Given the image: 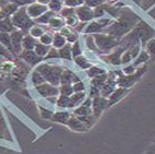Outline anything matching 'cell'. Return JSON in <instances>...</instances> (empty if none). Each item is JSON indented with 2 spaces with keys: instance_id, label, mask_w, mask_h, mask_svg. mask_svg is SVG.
I'll list each match as a JSON object with an SVG mask.
<instances>
[{
  "instance_id": "cell-16",
  "label": "cell",
  "mask_w": 155,
  "mask_h": 154,
  "mask_svg": "<svg viewBox=\"0 0 155 154\" xmlns=\"http://www.w3.org/2000/svg\"><path fill=\"white\" fill-rule=\"evenodd\" d=\"M67 126L69 127L72 131H78V132H84L86 130H89L85 127V125L81 121V119L79 117H77L75 115L70 116L69 120L67 122Z\"/></svg>"
},
{
  "instance_id": "cell-57",
  "label": "cell",
  "mask_w": 155,
  "mask_h": 154,
  "mask_svg": "<svg viewBox=\"0 0 155 154\" xmlns=\"http://www.w3.org/2000/svg\"><path fill=\"white\" fill-rule=\"evenodd\" d=\"M147 152H151V153H155V140L153 141V143L151 144V146L147 148Z\"/></svg>"
},
{
  "instance_id": "cell-54",
  "label": "cell",
  "mask_w": 155,
  "mask_h": 154,
  "mask_svg": "<svg viewBox=\"0 0 155 154\" xmlns=\"http://www.w3.org/2000/svg\"><path fill=\"white\" fill-rule=\"evenodd\" d=\"M66 38H67V42H68V43H70V44H73L74 42L78 41L79 36H78L77 33H74V32H73V33H71L69 36H67Z\"/></svg>"
},
{
  "instance_id": "cell-35",
  "label": "cell",
  "mask_w": 155,
  "mask_h": 154,
  "mask_svg": "<svg viewBox=\"0 0 155 154\" xmlns=\"http://www.w3.org/2000/svg\"><path fill=\"white\" fill-rule=\"evenodd\" d=\"M57 106L60 108H70V96H64V95H59L57 97Z\"/></svg>"
},
{
  "instance_id": "cell-52",
  "label": "cell",
  "mask_w": 155,
  "mask_h": 154,
  "mask_svg": "<svg viewBox=\"0 0 155 154\" xmlns=\"http://www.w3.org/2000/svg\"><path fill=\"white\" fill-rule=\"evenodd\" d=\"M39 109H41V113H42V117L44 119H51V117H53L54 113L53 112H50V110H47L45 109V108H42L39 107Z\"/></svg>"
},
{
  "instance_id": "cell-6",
  "label": "cell",
  "mask_w": 155,
  "mask_h": 154,
  "mask_svg": "<svg viewBox=\"0 0 155 154\" xmlns=\"http://www.w3.org/2000/svg\"><path fill=\"white\" fill-rule=\"evenodd\" d=\"M126 50H127V47L119 44L113 52H110L107 55H103L102 58L103 60L107 63H110L114 66H120L121 65V56Z\"/></svg>"
},
{
  "instance_id": "cell-33",
  "label": "cell",
  "mask_w": 155,
  "mask_h": 154,
  "mask_svg": "<svg viewBox=\"0 0 155 154\" xmlns=\"http://www.w3.org/2000/svg\"><path fill=\"white\" fill-rule=\"evenodd\" d=\"M74 60V62L77 63V66H79L81 69H89L92 67V63L89 61V59L86 57H84L83 55H81V56H78L77 58H74L73 59Z\"/></svg>"
},
{
  "instance_id": "cell-25",
  "label": "cell",
  "mask_w": 155,
  "mask_h": 154,
  "mask_svg": "<svg viewBox=\"0 0 155 154\" xmlns=\"http://www.w3.org/2000/svg\"><path fill=\"white\" fill-rule=\"evenodd\" d=\"M48 25H49L50 28H54V30H61L66 25V20L64 18L55 15V17H53L50 19Z\"/></svg>"
},
{
  "instance_id": "cell-47",
  "label": "cell",
  "mask_w": 155,
  "mask_h": 154,
  "mask_svg": "<svg viewBox=\"0 0 155 154\" xmlns=\"http://www.w3.org/2000/svg\"><path fill=\"white\" fill-rule=\"evenodd\" d=\"M106 0H84V5L91 7V8H96L105 3Z\"/></svg>"
},
{
  "instance_id": "cell-15",
  "label": "cell",
  "mask_w": 155,
  "mask_h": 154,
  "mask_svg": "<svg viewBox=\"0 0 155 154\" xmlns=\"http://www.w3.org/2000/svg\"><path fill=\"white\" fill-rule=\"evenodd\" d=\"M93 114V109H92V99L87 97L85 99L82 104L80 106L74 108L73 110V115L78 116V117H83V116H89Z\"/></svg>"
},
{
  "instance_id": "cell-62",
  "label": "cell",
  "mask_w": 155,
  "mask_h": 154,
  "mask_svg": "<svg viewBox=\"0 0 155 154\" xmlns=\"http://www.w3.org/2000/svg\"><path fill=\"white\" fill-rule=\"evenodd\" d=\"M60 1H62V2H64V1H66V0H60Z\"/></svg>"
},
{
  "instance_id": "cell-59",
  "label": "cell",
  "mask_w": 155,
  "mask_h": 154,
  "mask_svg": "<svg viewBox=\"0 0 155 154\" xmlns=\"http://www.w3.org/2000/svg\"><path fill=\"white\" fill-rule=\"evenodd\" d=\"M7 3H8V1H7V0H0V11H1V9L6 6Z\"/></svg>"
},
{
  "instance_id": "cell-21",
  "label": "cell",
  "mask_w": 155,
  "mask_h": 154,
  "mask_svg": "<svg viewBox=\"0 0 155 154\" xmlns=\"http://www.w3.org/2000/svg\"><path fill=\"white\" fill-rule=\"evenodd\" d=\"M14 30H15V28L12 23L11 17L0 20V33H11Z\"/></svg>"
},
{
  "instance_id": "cell-55",
  "label": "cell",
  "mask_w": 155,
  "mask_h": 154,
  "mask_svg": "<svg viewBox=\"0 0 155 154\" xmlns=\"http://www.w3.org/2000/svg\"><path fill=\"white\" fill-rule=\"evenodd\" d=\"M71 33H73V31H72L71 28H70V26H68V25H67V26H64V28L60 30V34H62L64 37L69 36Z\"/></svg>"
},
{
  "instance_id": "cell-45",
  "label": "cell",
  "mask_w": 155,
  "mask_h": 154,
  "mask_svg": "<svg viewBox=\"0 0 155 154\" xmlns=\"http://www.w3.org/2000/svg\"><path fill=\"white\" fill-rule=\"evenodd\" d=\"M0 56L3 58H6L7 60H13V55H12L11 52H9L1 43H0Z\"/></svg>"
},
{
  "instance_id": "cell-44",
  "label": "cell",
  "mask_w": 155,
  "mask_h": 154,
  "mask_svg": "<svg viewBox=\"0 0 155 154\" xmlns=\"http://www.w3.org/2000/svg\"><path fill=\"white\" fill-rule=\"evenodd\" d=\"M8 2L17 5L18 7H28L32 3L36 2V0H7Z\"/></svg>"
},
{
  "instance_id": "cell-53",
  "label": "cell",
  "mask_w": 155,
  "mask_h": 154,
  "mask_svg": "<svg viewBox=\"0 0 155 154\" xmlns=\"http://www.w3.org/2000/svg\"><path fill=\"white\" fill-rule=\"evenodd\" d=\"M97 96H101L100 89L95 88V86H91V89H90V97H91V99H94V97H97Z\"/></svg>"
},
{
  "instance_id": "cell-7",
  "label": "cell",
  "mask_w": 155,
  "mask_h": 154,
  "mask_svg": "<svg viewBox=\"0 0 155 154\" xmlns=\"http://www.w3.org/2000/svg\"><path fill=\"white\" fill-rule=\"evenodd\" d=\"M10 35H11V44H12V49H13V55L18 57L23 50L22 42L25 34L21 30L15 28L13 32L10 33Z\"/></svg>"
},
{
  "instance_id": "cell-1",
  "label": "cell",
  "mask_w": 155,
  "mask_h": 154,
  "mask_svg": "<svg viewBox=\"0 0 155 154\" xmlns=\"http://www.w3.org/2000/svg\"><path fill=\"white\" fill-rule=\"evenodd\" d=\"M141 20L140 18L132 10L125 7L121 9L120 14L117 21L111 23L105 31L104 33L108 34V35L113 36L116 39L120 41L121 38H124L131 30H132Z\"/></svg>"
},
{
  "instance_id": "cell-9",
  "label": "cell",
  "mask_w": 155,
  "mask_h": 154,
  "mask_svg": "<svg viewBox=\"0 0 155 154\" xmlns=\"http://www.w3.org/2000/svg\"><path fill=\"white\" fill-rule=\"evenodd\" d=\"M75 15L78 17L80 22H85V23L91 22L95 18L93 8L86 6V5H83V6L75 8Z\"/></svg>"
},
{
  "instance_id": "cell-40",
  "label": "cell",
  "mask_w": 155,
  "mask_h": 154,
  "mask_svg": "<svg viewBox=\"0 0 155 154\" xmlns=\"http://www.w3.org/2000/svg\"><path fill=\"white\" fill-rule=\"evenodd\" d=\"M60 15H61V18H64V20L70 17H73V15H75V9L70 8V7H64V8L61 9Z\"/></svg>"
},
{
  "instance_id": "cell-39",
  "label": "cell",
  "mask_w": 155,
  "mask_h": 154,
  "mask_svg": "<svg viewBox=\"0 0 155 154\" xmlns=\"http://www.w3.org/2000/svg\"><path fill=\"white\" fill-rule=\"evenodd\" d=\"M73 93H74V91H73V88H72L71 84H64V85H60V88H59V94L60 95L71 96Z\"/></svg>"
},
{
  "instance_id": "cell-36",
  "label": "cell",
  "mask_w": 155,
  "mask_h": 154,
  "mask_svg": "<svg viewBox=\"0 0 155 154\" xmlns=\"http://www.w3.org/2000/svg\"><path fill=\"white\" fill-rule=\"evenodd\" d=\"M62 8H64V2L60 1V0H51L49 5H48V9L51 10L53 12H55V13L60 12Z\"/></svg>"
},
{
  "instance_id": "cell-43",
  "label": "cell",
  "mask_w": 155,
  "mask_h": 154,
  "mask_svg": "<svg viewBox=\"0 0 155 154\" xmlns=\"http://www.w3.org/2000/svg\"><path fill=\"white\" fill-rule=\"evenodd\" d=\"M64 7H70V8H78L84 5V0H66L64 2Z\"/></svg>"
},
{
  "instance_id": "cell-34",
  "label": "cell",
  "mask_w": 155,
  "mask_h": 154,
  "mask_svg": "<svg viewBox=\"0 0 155 154\" xmlns=\"http://www.w3.org/2000/svg\"><path fill=\"white\" fill-rule=\"evenodd\" d=\"M103 73H106V70L101 68V67L92 66L91 68L86 69V74H87V77L91 78V79L97 77V75H101V74H103Z\"/></svg>"
},
{
  "instance_id": "cell-58",
  "label": "cell",
  "mask_w": 155,
  "mask_h": 154,
  "mask_svg": "<svg viewBox=\"0 0 155 154\" xmlns=\"http://www.w3.org/2000/svg\"><path fill=\"white\" fill-rule=\"evenodd\" d=\"M50 1H51V0H36V2L41 3V5H44V6H48Z\"/></svg>"
},
{
  "instance_id": "cell-20",
  "label": "cell",
  "mask_w": 155,
  "mask_h": 154,
  "mask_svg": "<svg viewBox=\"0 0 155 154\" xmlns=\"http://www.w3.org/2000/svg\"><path fill=\"white\" fill-rule=\"evenodd\" d=\"M71 114L69 112H66V110H62V112H56L54 113L53 117H51V120L55 121V122H59L61 125H66L69 120Z\"/></svg>"
},
{
  "instance_id": "cell-32",
  "label": "cell",
  "mask_w": 155,
  "mask_h": 154,
  "mask_svg": "<svg viewBox=\"0 0 155 154\" xmlns=\"http://www.w3.org/2000/svg\"><path fill=\"white\" fill-rule=\"evenodd\" d=\"M45 33H46V32H45V28H43V26H41V25H37L36 23L30 28V31H28V34L32 35L34 38H36V39L39 38V37L43 36V34H45Z\"/></svg>"
},
{
  "instance_id": "cell-27",
  "label": "cell",
  "mask_w": 155,
  "mask_h": 154,
  "mask_svg": "<svg viewBox=\"0 0 155 154\" xmlns=\"http://www.w3.org/2000/svg\"><path fill=\"white\" fill-rule=\"evenodd\" d=\"M107 79H108V73H103V74H101V75H97V77L91 79V85L95 86V88H97V89H101L105 84Z\"/></svg>"
},
{
  "instance_id": "cell-12",
  "label": "cell",
  "mask_w": 155,
  "mask_h": 154,
  "mask_svg": "<svg viewBox=\"0 0 155 154\" xmlns=\"http://www.w3.org/2000/svg\"><path fill=\"white\" fill-rule=\"evenodd\" d=\"M116 86H117V77L114 73H113V77H111L110 74H108L107 81H106L105 84L100 89L101 96L108 99V97L110 96V94L116 90Z\"/></svg>"
},
{
  "instance_id": "cell-18",
  "label": "cell",
  "mask_w": 155,
  "mask_h": 154,
  "mask_svg": "<svg viewBox=\"0 0 155 154\" xmlns=\"http://www.w3.org/2000/svg\"><path fill=\"white\" fill-rule=\"evenodd\" d=\"M105 28L97 20H93L91 22H89L86 24V28H84V34H100V33H104Z\"/></svg>"
},
{
  "instance_id": "cell-19",
  "label": "cell",
  "mask_w": 155,
  "mask_h": 154,
  "mask_svg": "<svg viewBox=\"0 0 155 154\" xmlns=\"http://www.w3.org/2000/svg\"><path fill=\"white\" fill-rule=\"evenodd\" d=\"M86 94L85 92H78V93H73L70 96V108H75L78 106H80L82 103L85 101Z\"/></svg>"
},
{
  "instance_id": "cell-48",
  "label": "cell",
  "mask_w": 155,
  "mask_h": 154,
  "mask_svg": "<svg viewBox=\"0 0 155 154\" xmlns=\"http://www.w3.org/2000/svg\"><path fill=\"white\" fill-rule=\"evenodd\" d=\"M79 19H78L77 15H73V17H70L68 19H66V24L70 28H75L78 24H79Z\"/></svg>"
},
{
  "instance_id": "cell-11",
  "label": "cell",
  "mask_w": 155,
  "mask_h": 154,
  "mask_svg": "<svg viewBox=\"0 0 155 154\" xmlns=\"http://www.w3.org/2000/svg\"><path fill=\"white\" fill-rule=\"evenodd\" d=\"M18 57H19L21 60H23L24 62H26L28 65H30V66H32V67L37 66V65H39V63L44 60V59H43L42 57H39L34 50H24L23 49L22 52H21Z\"/></svg>"
},
{
  "instance_id": "cell-31",
  "label": "cell",
  "mask_w": 155,
  "mask_h": 154,
  "mask_svg": "<svg viewBox=\"0 0 155 154\" xmlns=\"http://www.w3.org/2000/svg\"><path fill=\"white\" fill-rule=\"evenodd\" d=\"M49 49H50V46H47V45H44V44H42V43L37 42V44H36L35 48H34V52H35L39 57H42L43 59H44V58L46 57V55L48 54V52H49Z\"/></svg>"
},
{
  "instance_id": "cell-14",
  "label": "cell",
  "mask_w": 155,
  "mask_h": 154,
  "mask_svg": "<svg viewBox=\"0 0 155 154\" xmlns=\"http://www.w3.org/2000/svg\"><path fill=\"white\" fill-rule=\"evenodd\" d=\"M48 10H49L48 6H44V5H41L38 2H34L26 7V11H28V17L33 20H36L37 18L41 17V15H43Z\"/></svg>"
},
{
  "instance_id": "cell-29",
  "label": "cell",
  "mask_w": 155,
  "mask_h": 154,
  "mask_svg": "<svg viewBox=\"0 0 155 154\" xmlns=\"http://www.w3.org/2000/svg\"><path fill=\"white\" fill-rule=\"evenodd\" d=\"M85 45H86V48L89 50H91L93 52H96V54H101L98 47L95 44L94 37L91 34H85Z\"/></svg>"
},
{
  "instance_id": "cell-24",
  "label": "cell",
  "mask_w": 155,
  "mask_h": 154,
  "mask_svg": "<svg viewBox=\"0 0 155 154\" xmlns=\"http://www.w3.org/2000/svg\"><path fill=\"white\" fill-rule=\"evenodd\" d=\"M58 52H59V57L61 59H64V60H68V61L73 60L72 52H71V44L70 43H67L64 47H61L60 49H58Z\"/></svg>"
},
{
  "instance_id": "cell-23",
  "label": "cell",
  "mask_w": 155,
  "mask_h": 154,
  "mask_svg": "<svg viewBox=\"0 0 155 154\" xmlns=\"http://www.w3.org/2000/svg\"><path fill=\"white\" fill-rule=\"evenodd\" d=\"M149 60H150V55L147 54V50H141L140 54L138 55V57L133 60L132 63L136 68H139V67L143 66V65H147Z\"/></svg>"
},
{
  "instance_id": "cell-50",
  "label": "cell",
  "mask_w": 155,
  "mask_h": 154,
  "mask_svg": "<svg viewBox=\"0 0 155 154\" xmlns=\"http://www.w3.org/2000/svg\"><path fill=\"white\" fill-rule=\"evenodd\" d=\"M137 69L138 68H136V67L133 66V63H129V65H126L124 70H122V72L125 74H133L137 71Z\"/></svg>"
},
{
  "instance_id": "cell-17",
  "label": "cell",
  "mask_w": 155,
  "mask_h": 154,
  "mask_svg": "<svg viewBox=\"0 0 155 154\" xmlns=\"http://www.w3.org/2000/svg\"><path fill=\"white\" fill-rule=\"evenodd\" d=\"M79 81L81 80L77 74L73 73L69 69H64L60 77V85H64V84H71L72 85L73 83L79 82Z\"/></svg>"
},
{
  "instance_id": "cell-63",
  "label": "cell",
  "mask_w": 155,
  "mask_h": 154,
  "mask_svg": "<svg viewBox=\"0 0 155 154\" xmlns=\"http://www.w3.org/2000/svg\"><path fill=\"white\" fill-rule=\"evenodd\" d=\"M0 116H1V112H0Z\"/></svg>"
},
{
  "instance_id": "cell-2",
  "label": "cell",
  "mask_w": 155,
  "mask_h": 154,
  "mask_svg": "<svg viewBox=\"0 0 155 154\" xmlns=\"http://www.w3.org/2000/svg\"><path fill=\"white\" fill-rule=\"evenodd\" d=\"M39 73L42 74L46 82L50 83L55 86L60 85V77L64 68L60 66H55V65H49L46 62H41L36 66V69Z\"/></svg>"
},
{
  "instance_id": "cell-4",
  "label": "cell",
  "mask_w": 155,
  "mask_h": 154,
  "mask_svg": "<svg viewBox=\"0 0 155 154\" xmlns=\"http://www.w3.org/2000/svg\"><path fill=\"white\" fill-rule=\"evenodd\" d=\"M93 37H94L95 44L98 47L101 54H104V55H107L110 52H113L120 44V41L106 33L93 34Z\"/></svg>"
},
{
  "instance_id": "cell-13",
  "label": "cell",
  "mask_w": 155,
  "mask_h": 154,
  "mask_svg": "<svg viewBox=\"0 0 155 154\" xmlns=\"http://www.w3.org/2000/svg\"><path fill=\"white\" fill-rule=\"evenodd\" d=\"M130 92V89H126V88H116V90L110 94V96L107 99V102H108V108L114 106V105H116L118 102H120L122 99H125L127 96V94Z\"/></svg>"
},
{
  "instance_id": "cell-42",
  "label": "cell",
  "mask_w": 155,
  "mask_h": 154,
  "mask_svg": "<svg viewBox=\"0 0 155 154\" xmlns=\"http://www.w3.org/2000/svg\"><path fill=\"white\" fill-rule=\"evenodd\" d=\"M53 38H54V35H51V34H49V33H45V34H43V36L39 37L38 42L44 45L50 46V45L53 44Z\"/></svg>"
},
{
  "instance_id": "cell-56",
  "label": "cell",
  "mask_w": 155,
  "mask_h": 154,
  "mask_svg": "<svg viewBox=\"0 0 155 154\" xmlns=\"http://www.w3.org/2000/svg\"><path fill=\"white\" fill-rule=\"evenodd\" d=\"M0 154H17L14 151L10 150L8 148H3V146H0Z\"/></svg>"
},
{
  "instance_id": "cell-46",
  "label": "cell",
  "mask_w": 155,
  "mask_h": 154,
  "mask_svg": "<svg viewBox=\"0 0 155 154\" xmlns=\"http://www.w3.org/2000/svg\"><path fill=\"white\" fill-rule=\"evenodd\" d=\"M59 52H58V49H56V48H51L50 47L49 52H48V54L46 55V57L44 58L45 60H50V59H59Z\"/></svg>"
},
{
  "instance_id": "cell-5",
  "label": "cell",
  "mask_w": 155,
  "mask_h": 154,
  "mask_svg": "<svg viewBox=\"0 0 155 154\" xmlns=\"http://www.w3.org/2000/svg\"><path fill=\"white\" fill-rule=\"evenodd\" d=\"M147 71V65H143V66L139 67L137 69V71L133 74H125V73L120 74L119 72H117V73L119 74V75H117V86L131 89L141 79V77Z\"/></svg>"
},
{
  "instance_id": "cell-49",
  "label": "cell",
  "mask_w": 155,
  "mask_h": 154,
  "mask_svg": "<svg viewBox=\"0 0 155 154\" xmlns=\"http://www.w3.org/2000/svg\"><path fill=\"white\" fill-rule=\"evenodd\" d=\"M72 88H73V91L74 93H78V92H85V85L82 81H79V82H75L72 84Z\"/></svg>"
},
{
  "instance_id": "cell-37",
  "label": "cell",
  "mask_w": 155,
  "mask_h": 154,
  "mask_svg": "<svg viewBox=\"0 0 155 154\" xmlns=\"http://www.w3.org/2000/svg\"><path fill=\"white\" fill-rule=\"evenodd\" d=\"M32 82H33L34 85L37 86V85L43 84V83H45L46 82V80H45L44 77H43L42 74L39 73L37 70H34L33 73H32Z\"/></svg>"
},
{
  "instance_id": "cell-41",
  "label": "cell",
  "mask_w": 155,
  "mask_h": 154,
  "mask_svg": "<svg viewBox=\"0 0 155 154\" xmlns=\"http://www.w3.org/2000/svg\"><path fill=\"white\" fill-rule=\"evenodd\" d=\"M71 52H72V57H73V59L77 58L78 56L82 55V49H81V45H80L79 39L71 45Z\"/></svg>"
},
{
  "instance_id": "cell-3",
  "label": "cell",
  "mask_w": 155,
  "mask_h": 154,
  "mask_svg": "<svg viewBox=\"0 0 155 154\" xmlns=\"http://www.w3.org/2000/svg\"><path fill=\"white\" fill-rule=\"evenodd\" d=\"M11 20L14 28H18V30H21L24 33L28 32L30 28L35 24L34 20L28 17L26 7H19V9L11 15Z\"/></svg>"
},
{
  "instance_id": "cell-8",
  "label": "cell",
  "mask_w": 155,
  "mask_h": 154,
  "mask_svg": "<svg viewBox=\"0 0 155 154\" xmlns=\"http://www.w3.org/2000/svg\"><path fill=\"white\" fill-rule=\"evenodd\" d=\"M35 89L36 91L39 93V95H42L45 99H48V97H57L59 95L58 86H55L48 82H45L43 84H41V85L35 86Z\"/></svg>"
},
{
  "instance_id": "cell-60",
  "label": "cell",
  "mask_w": 155,
  "mask_h": 154,
  "mask_svg": "<svg viewBox=\"0 0 155 154\" xmlns=\"http://www.w3.org/2000/svg\"><path fill=\"white\" fill-rule=\"evenodd\" d=\"M6 60H7L6 58H3V57H1V56H0V67L2 66V65L5 63V61H6Z\"/></svg>"
},
{
  "instance_id": "cell-30",
  "label": "cell",
  "mask_w": 155,
  "mask_h": 154,
  "mask_svg": "<svg viewBox=\"0 0 155 154\" xmlns=\"http://www.w3.org/2000/svg\"><path fill=\"white\" fill-rule=\"evenodd\" d=\"M56 13L53 12L51 10H48V11L45 12L43 15H41L39 18H37L36 20H34V22L37 23V24H48L50 21V19L53 17H55Z\"/></svg>"
},
{
  "instance_id": "cell-28",
  "label": "cell",
  "mask_w": 155,
  "mask_h": 154,
  "mask_svg": "<svg viewBox=\"0 0 155 154\" xmlns=\"http://www.w3.org/2000/svg\"><path fill=\"white\" fill-rule=\"evenodd\" d=\"M0 43L13 55V49H12V44H11V35H10V33H0Z\"/></svg>"
},
{
  "instance_id": "cell-61",
  "label": "cell",
  "mask_w": 155,
  "mask_h": 154,
  "mask_svg": "<svg viewBox=\"0 0 155 154\" xmlns=\"http://www.w3.org/2000/svg\"><path fill=\"white\" fill-rule=\"evenodd\" d=\"M143 154H155V153H151V152H147V151H145Z\"/></svg>"
},
{
  "instance_id": "cell-10",
  "label": "cell",
  "mask_w": 155,
  "mask_h": 154,
  "mask_svg": "<svg viewBox=\"0 0 155 154\" xmlns=\"http://www.w3.org/2000/svg\"><path fill=\"white\" fill-rule=\"evenodd\" d=\"M108 108L107 99L103 96H97L92 99V109H93V115L97 119L100 118L101 115L104 113V110Z\"/></svg>"
},
{
  "instance_id": "cell-26",
  "label": "cell",
  "mask_w": 155,
  "mask_h": 154,
  "mask_svg": "<svg viewBox=\"0 0 155 154\" xmlns=\"http://www.w3.org/2000/svg\"><path fill=\"white\" fill-rule=\"evenodd\" d=\"M67 38L62 34L60 33H55L53 38V47L56 49H60L61 47H64L67 44Z\"/></svg>"
},
{
  "instance_id": "cell-38",
  "label": "cell",
  "mask_w": 155,
  "mask_h": 154,
  "mask_svg": "<svg viewBox=\"0 0 155 154\" xmlns=\"http://www.w3.org/2000/svg\"><path fill=\"white\" fill-rule=\"evenodd\" d=\"M145 47H147V54L150 55V59L155 60V38L150 39L145 44Z\"/></svg>"
},
{
  "instance_id": "cell-22",
  "label": "cell",
  "mask_w": 155,
  "mask_h": 154,
  "mask_svg": "<svg viewBox=\"0 0 155 154\" xmlns=\"http://www.w3.org/2000/svg\"><path fill=\"white\" fill-rule=\"evenodd\" d=\"M36 44H37L36 38H34L33 36L30 35V34H25L24 37H23V42H22L23 49L24 50H34Z\"/></svg>"
},
{
  "instance_id": "cell-51",
  "label": "cell",
  "mask_w": 155,
  "mask_h": 154,
  "mask_svg": "<svg viewBox=\"0 0 155 154\" xmlns=\"http://www.w3.org/2000/svg\"><path fill=\"white\" fill-rule=\"evenodd\" d=\"M7 129V126H6V122L3 120V118L0 116V138L3 139L5 138V132H6Z\"/></svg>"
},
{
  "instance_id": "cell-64",
  "label": "cell",
  "mask_w": 155,
  "mask_h": 154,
  "mask_svg": "<svg viewBox=\"0 0 155 154\" xmlns=\"http://www.w3.org/2000/svg\"><path fill=\"white\" fill-rule=\"evenodd\" d=\"M0 79H1V78H0Z\"/></svg>"
}]
</instances>
